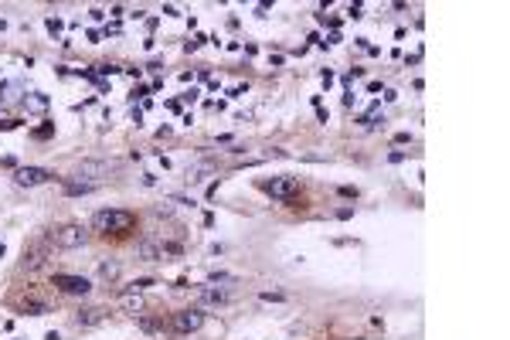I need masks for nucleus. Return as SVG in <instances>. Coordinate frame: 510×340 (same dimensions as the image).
Segmentation results:
<instances>
[{
	"label": "nucleus",
	"instance_id": "obj_1",
	"mask_svg": "<svg viewBox=\"0 0 510 340\" xmlns=\"http://www.w3.org/2000/svg\"><path fill=\"white\" fill-rule=\"evenodd\" d=\"M133 225H136V218L129 211H99L92 218V228L102 235H126V232H133Z\"/></svg>",
	"mask_w": 510,
	"mask_h": 340
},
{
	"label": "nucleus",
	"instance_id": "obj_2",
	"mask_svg": "<svg viewBox=\"0 0 510 340\" xmlns=\"http://www.w3.org/2000/svg\"><path fill=\"white\" fill-rule=\"evenodd\" d=\"M262 191L279 198V201H293L300 194V181L296 177H272V181H262Z\"/></svg>",
	"mask_w": 510,
	"mask_h": 340
},
{
	"label": "nucleus",
	"instance_id": "obj_3",
	"mask_svg": "<svg viewBox=\"0 0 510 340\" xmlns=\"http://www.w3.org/2000/svg\"><path fill=\"white\" fill-rule=\"evenodd\" d=\"M51 238H54V245H58V249H82V245L89 242V232H85V228H78V225H65V228H58Z\"/></svg>",
	"mask_w": 510,
	"mask_h": 340
},
{
	"label": "nucleus",
	"instance_id": "obj_4",
	"mask_svg": "<svg viewBox=\"0 0 510 340\" xmlns=\"http://www.w3.org/2000/svg\"><path fill=\"white\" fill-rule=\"evenodd\" d=\"M204 327V310H180V313H174V330L177 334H198Z\"/></svg>",
	"mask_w": 510,
	"mask_h": 340
},
{
	"label": "nucleus",
	"instance_id": "obj_5",
	"mask_svg": "<svg viewBox=\"0 0 510 340\" xmlns=\"http://www.w3.org/2000/svg\"><path fill=\"white\" fill-rule=\"evenodd\" d=\"M54 286L61 293H68V296H85L92 289V283L85 276H54Z\"/></svg>",
	"mask_w": 510,
	"mask_h": 340
},
{
	"label": "nucleus",
	"instance_id": "obj_6",
	"mask_svg": "<svg viewBox=\"0 0 510 340\" xmlns=\"http://www.w3.org/2000/svg\"><path fill=\"white\" fill-rule=\"evenodd\" d=\"M14 181L21 184V187H38V184H48L51 174L45 170V167H17Z\"/></svg>",
	"mask_w": 510,
	"mask_h": 340
},
{
	"label": "nucleus",
	"instance_id": "obj_7",
	"mask_svg": "<svg viewBox=\"0 0 510 340\" xmlns=\"http://www.w3.org/2000/svg\"><path fill=\"white\" fill-rule=\"evenodd\" d=\"M221 303H228V289H221V286L198 289V310H204V306H221Z\"/></svg>",
	"mask_w": 510,
	"mask_h": 340
},
{
	"label": "nucleus",
	"instance_id": "obj_8",
	"mask_svg": "<svg viewBox=\"0 0 510 340\" xmlns=\"http://www.w3.org/2000/svg\"><path fill=\"white\" fill-rule=\"evenodd\" d=\"M45 259H48V249H45V245H31V249H24V262H21V269H41Z\"/></svg>",
	"mask_w": 510,
	"mask_h": 340
},
{
	"label": "nucleus",
	"instance_id": "obj_9",
	"mask_svg": "<svg viewBox=\"0 0 510 340\" xmlns=\"http://www.w3.org/2000/svg\"><path fill=\"white\" fill-rule=\"evenodd\" d=\"M119 272H123V269H119V262H112V259H102L99 262V279H102V283H109V286H112V283L119 279Z\"/></svg>",
	"mask_w": 510,
	"mask_h": 340
},
{
	"label": "nucleus",
	"instance_id": "obj_10",
	"mask_svg": "<svg viewBox=\"0 0 510 340\" xmlns=\"http://www.w3.org/2000/svg\"><path fill=\"white\" fill-rule=\"evenodd\" d=\"M119 306H123V310H126V313L140 316V313H143V296H140V293H133V289H129V293H123V300H119Z\"/></svg>",
	"mask_w": 510,
	"mask_h": 340
},
{
	"label": "nucleus",
	"instance_id": "obj_11",
	"mask_svg": "<svg viewBox=\"0 0 510 340\" xmlns=\"http://www.w3.org/2000/svg\"><path fill=\"white\" fill-rule=\"evenodd\" d=\"M211 170H214V163H211V160H201V163L187 167V177H184V181H187V184H201L204 174H211Z\"/></svg>",
	"mask_w": 510,
	"mask_h": 340
},
{
	"label": "nucleus",
	"instance_id": "obj_12",
	"mask_svg": "<svg viewBox=\"0 0 510 340\" xmlns=\"http://www.w3.org/2000/svg\"><path fill=\"white\" fill-rule=\"evenodd\" d=\"M75 320H78V327H99L102 320H105V310L92 306V310H82V313H78Z\"/></svg>",
	"mask_w": 510,
	"mask_h": 340
},
{
	"label": "nucleus",
	"instance_id": "obj_13",
	"mask_svg": "<svg viewBox=\"0 0 510 340\" xmlns=\"http://www.w3.org/2000/svg\"><path fill=\"white\" fill-rule=\"evenodd\" d=\"M136 256H140L143 262L163 259V252H160V245H156V242H140V245H136Z\"/></svg>",
	"mask_w": 510,
	"mask_h": 340
},
{
	"label": "nucleus",
	"instance_id": "obj_14",
	"mask_svg": "<svg viewBox=\"0 0 510 340\" xmlns=\"http://www.w3.org/2000/svg\"><path fill=\"white\" fill-rule=\"evenodd\" d=\"M24 109L27 112H48V96H41V92L24 96Z\"/></svg>",
	"mask_w": 510,
	"mask_h": 340
},
{
	"label": "nucleus",
	"instance_id": "obj_15",
	"mask_svg": "<svg viewBox=\"0 0 510 340\" xmlns=\"http://www.w3.org/2000/svg\"><path fill=\"white\" fill-rule=\"evenodd\" d=\"M96 184H78V181H68L65 184V194H92Z\"/></svg>",
	"mask_w": 510,
	"mask_h": 340
},
{
	"label": "nucleus",
	"instance_id": "obj_16",
	"mask_svg": "<svg viewBox=\"0 0 510 340\" xmlns=\"http://www.w3.org/2000/svg\"><path fill=\"white\" fill-rule=\"evenodd\" d=\"M10 92H14V85H10V82H0V109H7V105H10V99H14Z\"/></svg>",
	"mask_w": 510,
	"mask_h": 340
},
{
	"label": "nucleus",
	"instance_id": "obj_17",
	"mask_svg": "<svg viewBox=\"0 0 510 340\" xmlns=\"http://www.w3.org/2000/svg\"><path fill=\"white\" fill-rule=\"evenodd\" d=\"M45 310H48L45 303H24V313H31V316H41Z\"/></svg>",
	"mask_w": 510,
	"mask_h": 340
},
{
	"label": "nucleus",
	"instance_id": "obj_18",
	"mask_svg": "<svg viewBox=\"0 0 510 340\" xmlns=\"http://www.w3.org/2000/svg\"><path fill=\"white\" fill-rule=\"evenodd\" d=\"M262 300H265V303H282L286 296H282V293H262Z\"/></svg>",
	"mask_w": 510,
	"mask_h": 340
},
{
	"label": "nucleus",
	"instance_id": "obj_19",
	"mask_svg": "<svg viewBox=\"0 0 510 340\" xmlns=\"http://www.w3.org/2000/svg\"><path fill=\"white\" fill-rule=\"evenodd\" d=\"M201 41H204V38H201V34H198V38H191V41H187L184 48H187V52H194V48H201Z\"/></svg>",
	"mask_w": 510,
	"mask_h": 340
}]
</instances>
